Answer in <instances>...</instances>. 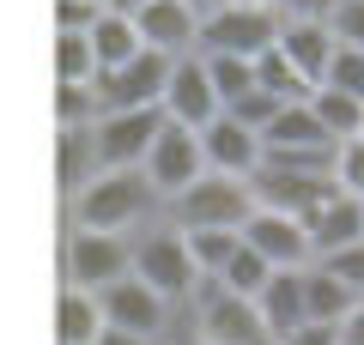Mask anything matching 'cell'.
<instances>
[{
  "instance_id": "6da1fadb",
  "label": "cell",
  "mask_w": 364,
  "mask_h": 345,
  "mask_svg": "<svg viewBox=\"0 0 364 345\" xmlns=\"http://www.w3.org/2000/svg\"><path fill=\"white\" fill-rule=\"evenodd\" d=\"M158 194L140 170H97L91 182H79L67 194V212H73V230H109V236H128L146 218L158 212Z\"/></svg>"
},
{
  "instance_id": "83f0119b",
  "label": "cell",
  "mask_w": 364,
  "mask_h": 345,
  "mask_svg": "<svg viewBox=\"0 0 364 345\" xmlns=\"http://www.w3.org/2000/svg\"><path fill=\"white\" fill-rule=\"evenodd\" d=\"M322 85L328 91H346V97L364 103V55L346 49V43H334V55H328V67H322Z\"/></svg>"
},
{
  "instance_id": "74e56055",
  "label": "cell",
  "mask_w": 364,
  "mask_h": 345,
  "mask_svg": "<svg viewBox=\"0 0 364 345\" xmlns=\"http://www.w3.org/2000/svg\"><path fill=\"white\" fill-rule=\"evenodd\" d=\"M195 6V18H207V13H219V6H231V0H188Z\"/></svg>"
},
{
  "instance_id": "7c38bea8",
  "label": "cell",
  "mask_w": 364,
  "mask_h": 345,
  "mask_svg": "<svg viewBox=\"0 0 364 345\" xmlns=\"http://www.w3.org/2000/svg\"><path fill=\"white\" fill-rule=\"evenodd\" d=\"M243 248H255L261 261H267L273 273H286V267H310V236H304V218H286V212H267V206H255V212L243 218Z\"/></svg>"
},
{
  "instance_id": "e575fe53",
  "label": "cell",
  "mask_w": 364,
  "mask_h": 345,
  "mask_svg": "<svg viewBox=\"0 0 364 345\" xmlns=\"http://www.w3.org/2000/svg\"><path fill=\"white\" fill-rule=\"evenodd\" d=\"M273 345H340V333L328 321H304V327H291L286 339H273Z\"/></svg>"
},
{
  "instance_id": "9c48e42d",
  "label": "cell",
  "mask_w": 364,
  "mask_h": 345,
  "mask_svg": "<svg viewBox=\"0 0 364 345\" xmlns=\"http://www.w3.org/2000/svg\"><path fill=\"white\" fill-rule=\"evenodd\" d=\"M249 194H255V206H267V212H286V218H310L316 206L328 200L334 188V176L328 170H291V164H261L255 176H249Z\"/></svg>"
},
{
  "instance_id": "836d02e7",
  "label": "cell",
  "mask_w": 364,
  "mask_h": 345,
  "mask_svg": "<svg viewBox=\"0 0 364 345\" xmlns=\"http://www.w3.org/2000/svg\"><path fill=\"white\" fill-rule=\"evenodd\" d=\"M334 6H340V0H273V13H279V18H304V25H328Z\"/></svg>"
},
{
  "instance_id": "5b68a950",
  "label": "cell",
  "mask_w": 364,
  "mask_h": 345,
  "mask_svg": "<svg viewBox=\"0 0 364 345\" xmlns=\"http://www.w3.org/2000/svg\"><path fill=\"white\" fill-rule=\"evenodd\" d=\"M164 128V109H104L85 128L97 170H140L152 152V133Z\"/></svg>"
},
{
  "instance_id": "484cf974",
  "label": "cell",
  "mask_w": 364,
  "mask_h": 345,
  "mask_svg": "<svg viewBox=\"0 0 364 345\" xmlns=\"http://www.w3.org/2000/svg\"><path fill=\"white\" fill-rule=\"evenodd\" d=\"M182 243H188V261L200 279H219V267L237 255V230H182Z\"/></svg>"
},
{
  "instance_id": "52a82bcc",
  "label": "cell",
  "mask_w": 364,
  "mask_h": 345,
  "mask_svg": "<svg viewBox=\"0 0 364 345\" xmlns=\"http://www.w3.org/2000/svg\"><path fill=\"white\" fill-rule=\"evenodd\" d=\"M164 79H170V61H164V55H152V49H140L134 61L109 67V73H91L97 115H104V109H158Z\"/></svg>"
},
{
  "instance_id": "ffe728a7",
  "label": "cell",
  "mask_w": 364,
  "mask_h": 345,
  "mask_svg": "<svg viewBox=\"0 0 364 345\" xmlns=\"http://www.w3.org/2000/svg\"><path fill=\"white\" fill-rule=\"evenodd\" d=\"M97 333H104V309H97V297L67 285L61 309H55V345H91Z\"/></svg>"
},
{
  "instance_id": "7402d4cb",
  "label": "cell",
  "mask_w": 364,
  "mask_h": 345,
  "mask_svg": "<svg viewBox=\"0 0 364 345\" xmlns=\"http://www.w3.org/2000/svg\"><path fill=\"white\" fill-rule=\"evenodd\" d=\"M310 109H316V121H322V133L328 140H352V133L364 128V103L358 97H346V91H328V85H316L310 91Z\"/></svg>"
},
{
  "instance_id": "3957f363",
  "label": "cell",
  "mask_w": 364,
  "mask_h": 345,
  "mask_svg": "<svg viewBox=\"0 0 364 345\" xmlns=\"http://www.w3.org/2000/svg\"><path fill=\"white\" fill-rule=\"evenodd\" d=\"M279 37V13L273 6H219L200 18V43L195 55H231V61H261Z\"/></svg>"
},
{
  "instance_id": "d6a6232c",
  "label": "cell",
  "mask_w": 364,
  "mask_h": 345,
  "mask_svg": "<svg viewBox=\"0 0 364 345\" xmlns=\"http://www.w3.org/2000/svg\"><path fill=\"white\" fill-rule=\"evenodd\" d=\"M97 13H104V6H91V0H55V31L85 37V31L97 25Z\"/></svg>"
},
{
  "instance_id": "7a4b0ae2",
  "label": "cell",
  "mask_w": 364,
  "mask_h": 345,
  "mask_svg": "<svg viewBox=\"0 0 364 345\" xmlns=\"http://www.w3.org/2000/svg\"><path fill=\"white\" fill-rule=\"evenodd\" d=\"M128 279H140L152 297L164 303H182V297H195L200 273L188 261V243H182V230H152V236H134V261H128Z\"/></svg>"
},
{
  "instance_id": "d4e9b609",
  "label": "cell",
  "mask_w": 364,
  "mask_h": 345,
  "mask_svg": "<svg viewBox=\"0 0 364 345\" xmlns=\"http://www.w3.org/2000/svg\"><path fill=\"white\" fill-rule=\"evenodd\" d=\"M200 61H207V79L219 91V109H231L255 91V61H231V55H200Z\"/></svg>"
},
{
  "instance_id": "d6986e66",
  "label": "cell",
  "mask_w": 364,
  "mask_h": 345,
  "mask_svg": "<svg viewBox=\"0 0 364 345\" xmlns=\"http://www.w3.org/2000/svg\"><path fill=\"white\" fill-rule=\"evenodd\" d=\"M85 43H91V61H97V73H109V67H122V61H134L140 55V31H134V18L128 13H97V25L85 31Z\"/></svg>"
},
{
  "instance_id": "cb8c5ba5",
  "label": "cell",
  "mask_w": 364,
  "mask_h": 345,
  "mask_svg": "<svg viewBox=\"0 0 364 345\" xmlns=\"http://www.w3.org/2000/svg\"><path fill=\"white\" fill-rule=\"evenodd\" d=\"M255 85L267 91L273 103H304V97L316 91V85H310V79H304V73H298V67H291L279 49H267V55L255 61Z\"/></svg>"
},
{
  "instance_id": "8992f818",
  "label": "cell",
  "mask_w": 364,
  "mask_h": 345,
  "mask_svg": "<svg viewBox=\"0 0 364 345\" xmlns=\"http://www.w3.org/2000/svg\"><path fill=\"white\" fill-rule=\"evenodd\" d=\"M140 176L152 182V194L170 206L182 188H188V182L207 176V158H200V133H188V128H176V121H164V128L152 133V152H146Z\"/></svg>"
},
{
  "instance_id": "44dd1931",
  "label": "cell",
  "mask_w": 364,
  "mask_h": 345,
  "mask_svg": "<svg viewBox=\"0 0 364 345\" xmlns=\"http://www.w3.org/2000/svg\"><path fill=\"white\" fill-rule=\"evenodd\" d=\"M352 303H358V297H352L328 267H316V261L304 267V315H310V321H328V327H340V315H346Z\"/></svg>"
},
{
  "instance_id": "e0dca14e",
  "label": "cell",
  "mask_w": 364,
  "mask_h": 345,
  "mask_svg": "<svg viewBox=\"0 0 364 345\" xmlns=\"http://www.w3.org/2000/svg\"><path fill=\"white\" fill-rule=\"evenodd\" d=\"M255 315H261V327H267V339H286L291 327H304V267H286V273H273L267 285H261V297H255Z\"/></svg>"
},
{
  "instance_id": "603a6c76",
  "label": "cell",
  "mask_w": 364,
  "mask_h": 345,
  "mask_svg": "<svg viewBox=\"0 0 364 345\" xmlns=\"http://www.w3.org/2000/svg\"><path fill=\"white\" fill-rule=\"evenodd\" d=\"M267 279H273V267L255 255V248H243V236H237V255L225 261V267H219V279H207V285H219V291H231V297H243V303H255Z\"/></svg>"
},
{
  "instance_id": "9a60e30c",
  "label": "cell",
  "mask_w": 364,
  "mask_h": 345,
  "mask_svg": "<svg viewBox=\"0 0 364 345\" xmlns=\"http://www.w3.org/2000/svg\"><path fill=\"white\" fill-rule=\"evenodd\" d=\"M200 158H207L213 176H231V182H249L261 170V133H249L243 121H231V115H219V121H207L200 128Z\"/></svg>"
},
{
  "instance_id": "2e32d148",
  "label": "cell",
  "mask_w": 364,
  "mask_h": 345,
  "mask_svg": "<svg viewBox=\"0 0 364 345\" xmlns=\"http://www.w3.org/2000/svg\"><path fill=\"white\" fill-rule=\"evenodd\" d=\"M304 236H310V255L316 261L364 243V200H352V194H328V200L304 218Z\"/></svg>"
},
{
  "instance_id": "1f68e13d",
  "label": "cell",
  "mask_w": 364,
  "mask_h": 345,
  "mask_svg": "<svg viewBox=\"0 0 364 345\" xmlns=\"http://www.w3.org/2000/svg\"><path fill=\"white\" fill-rule=\"evenodd\" d=\"M316 267H328L340 285H346L352 297H364V243H352V248H340V255H328V261H316Z\"/></svg>"
},
{
  "instance_id": "277c9868",
  "label": "cell",
  "mask_w": 364,
  "mask_h": 345,
  "mask_svg": "<svg viewBox=\"0 0 364 345\" xmlns=\"http://www.w3.org/2000/svg\"><path fill=\"white\" fill-rule=\"evenodd\" d=\"M170 212H176V230H243V218L255 212V194H249V182L207 170L200 182H188L170 200Z\"/></svg>"
},
{
  "instance_id": "f35d334b",
  "label": "cell",
  "mask_w": 364,
  "mask_h": 345,
  "mask_svg": "<svg viewBox=\"0 0 364 345\" xmlns=\"http://www.w3.org/2000/svg\"><path fill=\"white\" fill-rule=\"evenodd\" d=\"M134 6H140V0H109V13H134Z\"/></svg>"
},
{
  "instance_id": "b9f144b4",
  "label": "cell",
  "mask_w": 364,
  "mask_h": 345,
  "mask_svg": "<svg viewBox=\"0 0 364 345\" xmlns=\"http://www.w3.org/2000/svg\"><path fill=\"white\" fill-rule=\"evenodd\" d=\"M358 140H364V128H358Z\"/></svg>"
},
{
  "instance_id": "30bf717a",
  "label": "cell",
  "mask_w": 364,
  "mask_h": 345,
  "mask_svg": "<svg viewBox=\"0 0 364 345\" xmlns=\"http://www.w3.org/2000/svg\"><path fill=\"white\" fill-rule=\"evenodd\" d=\"M158 109H164V121H176V128H188V133H200L207 121H219V115H225L200 55H176V61H170V79H164Z\"/></svg>"
},
{
  "instance_id": "f546056e",
  "label": "cell",
  "mask_w": 364,
  "mask_h": 345,
  "mask_svg": "<svg viewBox=\"0 0 364 345\" xmlns=\"http://www.w3.org/2000/svg\"><path fill=\"white\" fill-rule=\"evenodd\" d=\"M55 115H61V128H91V121H97L91 85H55Z\"/></svg>"
},
{
  "instance_id": "4fadbf2b",
  "label": "cell",
  "mask_w": 364,
  "mask_h": 345,
  "mask_svg": "<svg viewBox=\"0 0 364 345\" xmlns=\"http://www.w3.org/2000/svg\"><path fill=\"white\" fill-rule=\"evenodd\" d=\"M195 327H200V345H273L267 327H261V315H255V303L219 291V285H207V291H200Z\"/></svg>"
},
{
  "instance_id": "8d00e7d4",
  "label": "cell",
  "mask_w": 364,
  "mask_h": 345,
  "mask_svg": "<svg viewBox=\"0 0 364 345\" xmlns=\"http://www.w3.org/2000/svg\"><path fill=\"white\" fill-rule=\"evenodd\" d=\"M91 345H152V339H140V333H116V327H104Z\"/></svg>"
},
{
  "instance_id": "4316f807",
  "label": "cell",
  "mask_w": 364,
  "mask_h": 345,
  "mask_svg": "<svg viewBox=\"0 0 364 345\" xmlns=\"http://www.w3.org/2000/svg\"><path fill=\"white\" fill-rule=\"evenodd\" d=\"M91 73H97L91 43H85V37H67V31H55V79H61V85H91Z\"/></svg>"
},
{
  "instance_id": "5bb4252c",
  "label": "cell",
  "mask_w": 364,
  "mask_h": 345,
  "mask_svg": "<svg viewBox=\"0 0 364 345\" xmlns=\"http://www.w3.org/2000/svg\"><path fill=\"white\" fill-rule=\"evenodd\" d=\"M97 309H104V327H116V333H140V339H152V345H158L164 315H170V303H164V297H152L140 279H116V285H104V291H97Z\"/></svg>"
},
{
  "instance_id": "d590c367",
  "label": "cell",
  "mask_w": 364,
  "mask_h": 345,
  "mask_svg": "<svg viewBox=\"0 0 364 345\" xmlns=\"http://www.w3.org/2000/svg\"><path fill=\"white\" fill-rule=\"evenodd\" d=\"M334 333H340V345H364V297L346 309V315H340V327H334Z\"/></svg>"
},
{
  "instance_id": "4dcf8cb0",
  "label": "cell",
  "mask_w": 364,
  "mask_h": 345,
  "mask_svg": "<svg viewBox=\"0 0 364 345\" xmlns=\"http://www.w3.org/2000/svg\"><path fill=\"white\" fill-rule=\"evenodd\" d=\"M328 37L364 55V0H340V6H334V18H328Z\"/></svg>"
},
{
  "instance_id": "8fae6325",
  "label": "cell",
  "mask_w": 364,
  "mask_h": 345,
  "mask_svg": "<svg viewBox=\"0 0 364 345\" xmlns=\"http://www.w3.org/2000/svg\"><path fill=\"white\" fill-rule=\"evenodd\" d=\"M128 18H134V31H140V49L164 55V61L195 55V43H200V18H195L188 0H140Z\"/></svg>"
},
{
  "instance_id": "ba28073f",
  "label": "cell",
  "mask_w": 364,
  "mask_h": 345,
  "mask_svg": "<svg viewBox=\"0 0 364 345\" xmlns=\"http://www.w3.org/2000/svg\"><path fill=\"white\" fill-rule=\"evenodd\" d=\"M134 236H109V230H73L67 236V285L73 291H104V285L128 279Z\"/></svg>"
},
{
  "instance_id": "f1b7e54d",
  "label": "cell",
  "mask_w": 364,
  "mask_h": 345,
  "mask_svg": "<svg viewBox=\"0 0 364 345\" xmlns=\"http://www.w3.org/2000/svg\"><path fill=\"white\" fill-rule=\"evenodd\" d=\"M328 176H334V188H340V194L364 200V140H358V133L334 146V164H328Z\"/></svg>"
},
{
  "instance_id": "ab89813d",
  "label": "cell",
  "mask_w": 364,
  "mask_h": 345,
  "mask_svg": "<svg viewBox=\"0 0 364 345\" xmlns=\"http://www.w3.org/2000/svg\"><path fill=\"white\" fill-rule=\"evenodd\" d=\"M237 6H273V0H237Z\"/></svg>"
},
{
  "instance_id": "ac0fdd59",
  "label": "cell",
  "mask_w": 364,
  "mask_h": 345,
  "mask_svg": "<svg viewBox=\"0 0 364 345\" xmlns=\"http://www.w3.org/2000/svg\"><path fill=\"white\" fill-rule=\"evenodd\" d=\"M273 49L286 55L291 67H298L310 85H322V67L328 55H334V37H328V25H304V18H279V37H273Z\"/></svg>"
},
{
  "instance_id": "60d3db41",
  "label": "cell",
  "mask_w": 364,
  "mask_h": 345,
  "mask_svg": "<svg viewBox=\"0 0 364 345\" xmlns=\"http://www.w3.org/2000/svg\"><path fill=\"white\" fill-rule=\"evenodd\" d=\"M91 6H109V0H91Z\"/></svg>"
}]
</instances>
